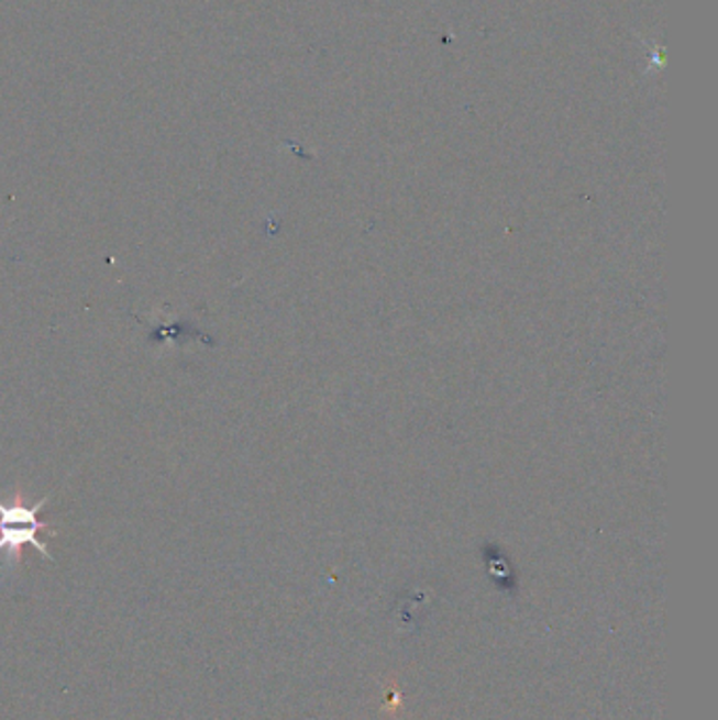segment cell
<instances>
[{"label": "cell", "mask_w": 718, "mask_h": 720, "mask_svg": "<svg viewBox=\"0 0 718 720\" xmlns=\"http://www.w3.org/2000/svg\"><path fill=\"white\" fill-rule=\"evenodd\" d=\"M47 501L49 497H43L34 506H25L22 497H15L13 503L0 501V552L4 554L7 572L15 569V565L22 561L24 546L36 547L47 561H53L47 544L38 540V533L49 531L51 527L49 522L38 519V512Z\"/></svg>", "instance_id": "6da1fadb"}]
</instances>
